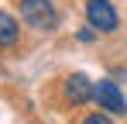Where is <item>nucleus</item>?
I'll return each instance as SVG.
<instances>
[{"label": "nucleus", "instance_id": "1", "mask_svg": "<svg viewBox=\"0 0 127 124\" xmlns=\"http://www.w3.org/2000/svg\"><path fill=\"white\" fill-rule=\"evenodd\" d=\"M17 10H21V21L38 28V31H52L59 24V10L52 0H17Z\"/></svg>", "mask_w": 127, "mask_h": 124}, {"label": "nucleus", "instance_id": "2", "mask_svg": "<svg viewBox=\"0 0 127 124\" xmlns=\"http://www.w3.org/2000/svg\"><path fill=\"white\" fill-rule=\"evenodd\" d=\"M86 21L103 35H113L120 28V14L110 0H86Z\"/></svg>", "mask_w": 127, "mask_h": 124}, {"label": "nucleus", "instance_id": "3", "mask_svg": "<svg viewBox=\"0 0 127 124\" xmlns=\"http://www.w3.org/2000/svg\"><path fill=\"white\" fill-rule=\"evenodd\" d=\"M62 93H65V103L86 107L89 100H96V83L89 79V76H83V72H72V76L62 83Z\"/></svg>", "mask_w": 127, "mask_h": 124}, {"label": "nucleus", "instance_id": "4", "mask_svg": "<svg viewBox=\"0 0 127 124\" xmlns=\"http://www.w3.org/2000/svg\"><path fill=\"white\" fill-rule=\"evenodd\" d=\"M96 103L103 110H113V114H127V97L120 93V86L113 79H100L96 83Z\"/></svg>", "mask_w": 127, "mask_h": 124}, {"label": "nucleus", "instance_id": "5", "mask_svg": "<svg viewBox=\"0 0 127 124\" xmlns=\"http://www.w3.org/2000/svg\"><path fill=\"white\" fill-rule=\"evenodd\" d=\"M21 38V24L14 14H7V10H0V52L3 48H14Z\"/></svg>", "mask_w": 127, "mask_h": 124}, {"label": "nucleus", "instance_id": "6", "mask_svg": "<svg viewBox=\"0 0 127 124\" xmlns=\"http://www.w3.org/2000/svg\"><path fill=\"white\" fill-rule=\"evenodd\" d=\"M83 124H113V117L110 114H89V117H83Z\"/></svg>", "mask_w": 127, "mask_h": 124}, {"label": "nucleus", "instance_id": "7", "mask_svg": "<svg viewBox=\"0 0 127 124\" xmlns=\"http://www.w3.org/2000/svg\"><path fill=\"white\" fill-rule=\"evenodd\" d=\"M76 38H79V41H93V38H96V28H93V24H89V28H79Z\"/></svg>", "mask_w": 127, "mask_h": 124}]
</instances>
